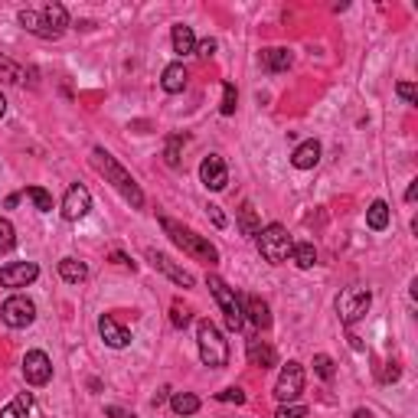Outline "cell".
<instances>
[{
    "label": "cell",
    "instance_id": "28",
    "mask_svg": "<svg viewBox=\"0 0 418 418\" xmlns=\"http://www.w3.org/2000/svg\"><path fill=\"white\" fill-rule=\"evenodd\" d=\"M30 408H33V396H30V392H20L10 405L0 408V418H26V415H30Z\"/></svg>",
    "mask_w": 418,
    "mask_h": 418
},
{
    "label": "cell",
    "instance_id": "42",
    "mask_svg": "<svg viewBox=\"0 0 418 418\" xmlns=\"http://www.w3.org/2000/svg\"><path fill=\"white\" fill-rule=\"evenodd\" d=\"M111 262H115V265H121V268H134V262H131L124 252H118V248L111 252Z\"/></svg>",
    "mask_w": 418,
    "mask_h": 418
},
{
    "label": "cell",
    "instance_id": "43",
    "mask_svg": "<svg viewBox=\"0 0 418 418\" xmlns=\"http://www.w3.org/2000/svg\"><path fill=\"white\" fill-rule=\"evenodd\" d=\"M105 415H108V418H134L131 412H124V408H118V405H108Z\"/></svg>",
    "mask_w": 418,
    "mask_h": 418
},
{
    "label": "cell",
    "instance_id": "12",
    "mask_svg": "<svg viewBox=\"0 0 418 418\" xmlns=\"http://www.w3.org/2000/svg\"><path fill=\"white\" fill-rule=\"evenodd\" d=\"M92 209V193H88L82 183H72L69 190H65V200H63V216L69 223H79L82 216H88Z\"/></svg>",
    "mask_w": 418,
    "mask_h": 418
},
{
    "label": "cell",
    "instance_id": "16",
    "mask_svg": "<svg viewBox=\"0 0 418 418\" xmlns=\"http://www.w3.org/2000/svg\"><path fill=\"white\" fill-rule=\"evenodd\" d=\"M17 20H20L23 30L33 33V36H40V40H59V33L49 30L43 10H20V13H17Z\"/></svg>",
    "mask_w": 418,
    "mask_h": 418
},
{
    "label": "cell",
    "instance_id": "40",
    "mask_svg": "<svg viewBox=\"0 0 418 418\" xmlns=\"http://www.w3.org/2000/svg\"><path fill=\"white\" fill-rule=\"evenodd\" d=\"M196 56L213 59V56H216V40H203V43H196Z\"/></svg>",
    "mask_w": 418,
    "mask_h": 418
},
{
    "label": "cell",
    "instance_id": "29",
    "mask_svg": "<svg viewBox=\"0 0 418 418\" xmlns=\"http://www.w3.org/2000/svg\"><path fill=\"white\" fill-rule=\"evenodd\" d=\"M13 248H17V229H13L10 219L0 216V255H7Z\"/></svg>",
    "mask_w": 418,
    "mask_h": 418
},
{
    "label": "cell",
    "instance_id": "44",
    "mask_svg": "<svg viewBox=\"0 0 418 418\" xmlns=\"http://www.w3.org/2000/svg\"><path fill=\"white\" fill-rule=\"evenodd\" d=\"M415 196H418V180H412V186L405 190V203H415Z\"/></svg>",
    "mask_w": 418,
    "mask_h": 418
},
{
    "label": "cell",
    "instance_id": "47",
    "mask_svg": "<svg viewBox=\"0 0 418 418\" xmlns=\"http://www.w3.org/2000/svg\"><path fill=\"white\" fill-rule=\"evenodd\" d=\"M3 111H7V102H3V95H0V118H3Z\"/></svg>",
    "mask_w": 418,
    "mask_h": 418
},
{
    "label": "cell",
    "instance_id": "22",
    "mask_svg": "<svg viewBox=\"0 0 418 418\" xmlns=\"http://www.w3.org/2000/svg\"><path fill=\"white\" fill-rule=\"evenodd\" d=\"M170 36H173V53H180V56L196 53V36H193V30H190V26L177 23Z\"/></svg>",
    "mask_w": 418,
    "mask_h": 418
},
{
    "label": "cell",
    "instance_id": "6",
    "mask_svg": "<svg viewBox=\"0 0 418 418\" xmlns=\"http://www.w3.org/2000/svg\"><path fill=\"white\" fill-rule=\"evenodd\" d=\"M369 304H373V294L366 288H346L344 294L337 298V314H340V321H344L346 327H353L356 321L366 317Z\"/></svg>",
    "mask_w": 418,
    "mask_h": 418
},
{
    "label": "cell",
    "instance_id": "39",
    "mask_svg": "<svg viewBox=\"0 0 418 418\" xmlns=\"http://www.w3.org/2000/svg\"><path fill=\"white\" fill-rule=\"evenodd\" d=\"M206 216H209V219H213V225L216 229H225V216H223V209H219V206H206Z\"/></svg>",
    "mask_w": 418,
    "mask_h": 418
},
{
    "label": "cell",
    "instance_id": "31",
    "mask_svg": "<svg viewBox=\"0 0 418 418\" xmlns=\"http://www.w3.org/2000/svg\"><path fill=\"white\" fill-rule=\"evenodd\" d=\"M26 196L33 200V206H36L40 213H53V196L46 193L43 186H26Z\"/></svg>",
    "mask_w": 418,
    "mask_h": 418
},
{
    "label": "cell",
    "instance_id": "1",
    "mask_svg": "<svg viewBox=\"0 0 418 418\" xmlns=\"http://www.w3.org/2000/svg\"><path fill=\"white\" fill-rule=\"evenodd\" d=\"M92 167H95V170L102 173V177H105V180L111 183V186H115V190H118L134 209H144V190H140L138 180H134V177H131V173L124 170V167H121L105 147L92 150Z\"/></svg>",
    "mask_w": 418,
    "mask_h": 418
},
{
    "label": "cell",
    "instance_id": "4",
    "mask_svg": "<svg viewBox=\"0 0 418 418\" xmlns=\"http://www.w3.org/2000/svg\"><path fill=\"white\" fill-rule=\"evenodd\" d=\"M255 242H258V252H262V258L268 262V265H281V262H288L291 258V236H288V229L281 223H271V225H265L262 232L255 236Z\"/></svg>",
    "mask_w": 418,
    "mask_h": 418
},
{
    "label": "cell",
    "instance_id": "14",
    "mask_svg": "<svg viewBox=\"0 0 418 418\" xmlns=\"http://www.w3.org/2000/svg\"><path fill=\"white\" fill-rule=\"evenodd\" d=\"M98 333H102V340H105L111 350H124V346L131 344V333L124 330L111 314H102V317H98Z\"/></svg>",
    "mask_w": 418,
    "mask_h": 418
},
{
    "label": "cell",
    "instance_id": "20",
    "mask_svg": "<svg viewBox=\"0 0 418 418\" xmlns=\"http://www.w3.org/2000/svg\"><path fill=\"white\" fill-rule=\"evenodd\" d=\"M291 63H294V56H291V49H281V46L262 49V65H265L268 72H288Z\"/></svg>",
    "mask_w": 418,
    "mask_h": 418
},
{
    "label": "cell",
    "instance_id": "46",
    "mask_svg": "<svg viewBox=\"0 0 418 418\" xmlns=\"http://www.w3.org/2000/svg\"><path fill=\"white\" fill-rule=\"evenodd\" d=\"M356 418H373V415H369L366 408H356Z\"/></svg>",
    "mask_w": 418,
    "mask_h": 418
},
{
    "label": "cell",
    "instance_id": "34",
    "mask_svg": "<svg viewBox=\"0 0 418 418\" xmlns=\"http://www.w3.org/2000/svg\"><path fill=\"white\" fill-rule=\"evenodd\" d=\"M180 150H183V138H180V134H173V138L167 140V150H163L167 167H180Z\"/></svg>",
    "mask_w": 418,
    "mask_h": 418
},
{
    "label": "cell",
    "instance_id": "41",
    "mask_svg": "<svg viewBox=\"0 0 418 418\" xmlns=\"http://www.w3.org/2000/svg\"><path fill=\"white\" fill-rule=\"evenodd\" d=\"M399 373H402V369H399V363H386V369H383V383H396Z\"/></svg>",
    "mask_w": 418,
    "mask_h": 418
},
{
    "label": "cell",
    "instance_id": "30",
    "mask_svg": "<svg viewBox=\"0 0 418 418\" xmlns=\"http://www.w3.org/2000/svg\"><path fill=\"white\" fill-rule=\"evenodd\" d=\"M0 75H3L7 82H13V86H23V82H26V72H23V65L10 63L7 56H0Z\"/></svg>",
    "mask_w": 418,
    "mask_h": 418
},
{
    "label": "cell",
    "instance_id": "45",
    "mask_svg": "<svg viewBox=\"0 0 418 418\" xmlns=\"http://www.w3.org/2000/svg\"><path fill=\"white\" fill-rule=\"evenodd\" d=\"M350 346H353V350H363V340H360L356 333H350Z\"/></svg>",
    "mask_w": 418,
    "mask_h": 418
},
{
    "label": "cell",
    "instance_id": "38",
    "mask_svg": "<svg viewBox=\"0 0 418 418\" xmlns=\"http://www.w3.org/2000/svg\"><path fill=\"white\" fill-rule=\"evenodd\" d=\"M396 92H399V98H402L405 105H415V102H418V95H415V86H412V82H399V86H396Z\"/></svg>",
    "mask_w": 418,
    "mask_h": 418
},
{
    "label": "cell",
    "instance_id": "37",
    "mask_svg": "<svg viewBox=\"0 0 418 418\" xmlns=\"http://www.w3.org/2000/svg\"><path fill=\"white\" fill-rule=\"evenodd\" d=\"M275 418H307V408L291 402V405H281L278 412H275Z\"/></svg>",
    "mask_w": 418,
    "mask_h": 418
},
{
    "label": "cell",
    "instance_id": "27",
    "mask_svg": "<svg viewBox=\"0 0 418 418\" xmlns=\"http://www.w3.org/2000/svg\"><path fill=\"white\" fill-rule=\"evenodd\" d=\"M291 258H294L298 268H314V265H317V248H314L311 242H294V246H291Z\"/></svg>",
    "mask_w": 418,
    "mask_h": 418
},
{
    "label": "cell",
    "instance_id": "36",
    "mask_svg": "<svg viewBox=\"0 0 418 418\" xmlns=\"http://www.w3.org/2000/svg\"><path fill=\"white\" fill-rule=\"evenodd\" d=\"M216 402H236V405H242V402H246V392L239 386H229V389H223V392H216Z\"/></svg>",
    "mask_w": 418,
    "mask_h": 418
},
{
    "label": "cell",
    "instance_id": "32",
    "mask_svg": "<svg viewBox=\"0 0 418 418\" xmlns=\"http://www.w3.org/2000/svg\"><path fill=\"white\" fill-rule=\"evenodd\" d=\"M314 373L321 376L323 383H330L333 376H337V366H333V360L327 353H317V356H314Z\"/></svg>",
    "mask_w": 418,
    "mask_h": 418
},
{
    "label": "cell",
    "instance_id": "35",
    "mask_svg": "<svg viewBox=\"0 0 418 418\" xmlns=\"http://www.w3.org/2000/svg\"><path fill=\"white\" fill-rule=\"evenodd\" d=\"M170 323H173V327H177V330H180V327H186V323H190V311H186V307H183L180 300H173V307H170Z\"/></svg>",
    "mask_w": 418,
    "mask_h": 418
},
{
    "label": "cell",
    "instance_id": "11",
    "mask_svg": "<svg viewBox=\"0 0 418 418\" xmlns=\"http://www.w3.org/2000/svg\"><path fill=\"white\" fill-rule=\"evenodd\" d=\"M147 262L157 271H163V275H167L173 284H180V288H193V284H196V278L190 275V271H183L170 255H163V252H157V248H147Z\"/></svg>",
    "mask_w": 418,
    "mask_h": 418
},
{
    "label": "cell",
    "instance_id": "26",
    "mask_svg": "<svg viewBox=\"0 0 418 418\" xmlns=\"http://www.w3.org/2000/svg\"><path fill=\"white\" fill-rule=\"evenodd\" d=\"M43 17H46V23H49V30H56L59 36H63V30L69 26V10H65L63 3H46Z\"/></svg>",
    "mask_w": 418,
    "mask_h": 418
},
{
    "label": "cell",
    "instance_id": "13",
    "mask_svg": "<svg viewBox=\"0 0 418 418\" xmlns=\"http://www.w3.org/2000/svg\"><path fill=\"white\" fill-rule=\"evenodd\" d=\"M200 180H203L206 190H225V183H229V167H225V161L219 157V154H209V157H203V163H200Z\"/></svg>",
    "mask_w": 418,
    "mask_h": 418
},
{
    "label": "cell",
    "instance_id": "10",
    "mask_svg": "<svg viewBox=\"0 0 418 418\" xmlns=\"http://www.w3.org/2000/svg\"><path fill=\"white\" fill-rule=\"evenodd\" d=\"M40 278V265L36 262H10L0 268V284L3 288H26Z\"/></svg>",
    "mask_w": 418,
    "mask_h": 418
},
{
    "label": "cell",
    "instance_id": "19",
    "mask_svg": "<svg viewBox=\"0 0 418 418\" xmlns=\"http://www.w3.org/2000/svg\"><path fill=\"white\" fill-rule=\"evenodd\" d=\"M186 65L183 63H170L167 69H163V75H161V88L163 92H170V95H177V92H183L186 88Z\"/></svg>",
    "mask_w": 418,
    "mask_h": 418
},
{
    "label": "cell",
    "instance_id": "7",
    "mask_svg": "<svg viewBox=\"0 0 418 418\" xmlns=\"http://www.w3.org/2000/svg\"><path fill=\"white\" fill-rule=\"evenodd\" d=\"M300 392H304V366L291 360V363L281 366L278 383H275V399L281 405H291V402H298Z\"/></svg>",
    "mask_w": 418,
    "mask_h": 418
},
{
    "label": "cell",
    "instance_id": "18",
    "mask_svg": "<svg viewBox=\"0 0 418 418\" xmlns=\"http://www.w3.org/2000/svg\"><path fill=\"white\" fill-rule=\"evenodd\" d=\"M317 161H321V144L314 138L298 144V150L291 154V163H294L298 170H311V167H317Z\"/></svg>",
    "mask_w": 418,
    "mask_h": 418
},
{
    "label": "cell",
    "instance_id": "3",
    "mask_svg": "<svg viewBox=\"0 0 418 418\" xmlns=\"http://www.w3.org/2000/svg\"><path fill=\"white\" fill-rule=\"evenodd\" d=\"M196 346H200V360L203 366H213V369H223L229 363V344L223 340V333L213 321H200L196 323Z\"/></svg>",
    "mask_w": 418,
    "mask_h": 418
},
{
    "label": "cell",
    "instance_id": "2",
    "mask_svg": "<svg viewBox=\"0 0 418 418\" xmlns=\"http://www.w3.org/2000/svg\"><path fill=\"white\" fill-rule=\"evenodd\" d=\"M161 229L170 236V242L177 248H183L186 255H193L196 262H206V265H216L219 262V248L209 242V239L196 236L193 229H186L183 223H177V219H170V216H161Z\"/></svg>",
    "mask_w": 418,
    "mask_h": 418
},
{
    "label": "cell",
    "instance_id": "25",
    "mask_svg": "<svg viewBox=\"0 0 418 418\" xmlns=\"http://www.w3.org/2000/svg\"><path fill=\"white\" fill-rule=\"evenodd\" d=\"M170 408H173V415H196L200 412V396H193V392H173Z\"/></svg>",
    "mask_w": 418,
    "mask_h": 418
},
{
    "label": "cell",
    "instance_id": "17",
    "mask_svg": "<svg viewBox=\"0 0 418 418\" xmlns=\"http://www.w3.org/2000/svg\"><path fill=\"white\" fill-rule=\"evenodd\" d=\"M242 311H246V321L255 327V330H268L271 327V311L268 304L258 298V294H248L246 304H242Z\"/></svg>",
    "mask_w": 418,
    "mask_h": 418
},
{
    "label": "cell",
    "instance_id": "8",
    "mask_svg": "<svg viewBox=\"0 0 418 418\" xmlns=\"http://www.w3.org/2000/svg\"><path fill=\"white\" fill-rule=\"evenodd\" d=\"M0 317L7 327L13 330H23V327H30L36 321V304H33L26 294H13V298L3 300V307H0Z\"/></svg>",
    "mask_w": 418,
    "mask_h": 418
},
{
    "label": "cell",
    "instance_id": "9",
    "mask_svg": "<svg viewBox=\"0 0 418 418\" xmlns=\"http://www.w3.org/2000/svg\"><path fill=\"white\" fill-rule=\"evenodd\" d=\"M23 379L30 386H46L53 379V360L43 350H30V353L23 356Z\"/></svg>",
    "mask_w": 418,
    "mask_h": 418
},
{
    "label": "cell",
    "instance_id": "5",
    "mask_svg": "<svg viewBox=\"0 0 418 418\" xmlns=\"http://www.w3.org/2000/svg\"><path fill=\"white\" fill-rule=\"evenodd\" d=\"M206 284H209V291H213L216 304L223 307L229 330H242V327H246V311H242V300H239L236 288H229V284H225L219 275H209V278H206Z\"/></svg>",
    "mask_w": 418,
    "mask_h": 418
},
{
    "label": "cell",
    "instance_id": "21",
    "mask_svg": "<svg viewBox=\"0 0 418 418\" xmlns=\"http://www.w3.org/2000/svg\"><path fill=\"white\" fill-rule=\"evenodd\" d=\"M59 275H63V281H69V284H82V281L88 278V268H86V262L69 255L59 262Z\"/></svg>",
    "mask_w": 418,
    "mask_h": 418
},
{
    "label": "cell",
    "instance_id": "15",
    "mask_svg": "<svg viewBox=\"0 0 418 418\" xmlns=\"http://www.w3.org/2000/svg\"><path fill=\"white\" fill-rule=\"evenodd\" d=\"M246 353H248V363L258 366V369H271V366L278 363V353H275V346L265 344L262 337H252L246 344Z\"/></svg>",
    "mask_w": 418,
    "mask_h": 418
},
{
    "label": "cell",
    "instance_id": "24",
    "mask_svg": "<svg viewBox=\"0 0 418 418\" xmlns=\"http://www.w3.org/2000/svg\"><path fill=\"white\" fill-rule=\"evenodd\" d=\"M239 229H242V236L262 232V219H258V209L252 203H242V209H239Z\"/></svg>",
    "mask_w": 418,
    "mask_h": 418
},
{
    "label": "cell",
    "instance_id": "23",
    "mask_svg": "<svg viewBox=\"0 0 418 418\" xmlns=\"http://www.w3.org/2000/svg\"><path fill=\"white\" fill-rule=\"evenodd\" d=\"M389 219H392V213H389V206L383 203V200H376V203L366 209V225H369L373 232H383L389 225Z\"/></svg>",
    "mask_w": 418,
    "mask_h": 418
},
{
    "label": "cell",
    "instance_id": "33",
    "mask_svg": "<svg viewBox=\"0 0 418 418\" xmlns=\"http://www.w3.org/2000/svg\"><path fill=\"white\" fill-rule=\"evenodd\" d=\"M236 102H239V92L232 82H225L223 86V105H219V111H223L225 118H232L236 115Z\"/></svg>",
    "mask_w": 418,
    "mask_h": 418
}]
</instances>
